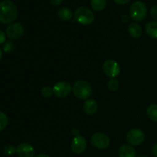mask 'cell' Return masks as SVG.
I'll list each match as a JSON object with an SVG mask.
<instances>
[{"label":"cell","mask_w":157,"mask_h":157,"mask_svg":"<svg viewBox=\"0 0 157 157\" xmlns=\"http://www.w3.org/2000/svg\"><path fill=\"white\" fill-rule=\"evenodd\" d=\"M18 16V8L13 2L4 0L0 2V22L10 24Z\"/></svg>","instance_id":"cell-1"},{"label":"cell","mask_w":157,"mask_h":157,"mask_svg":"<svg viewBox=\"0 0 157 157\" xmlns=\"http://www.w3.org/2000/svg\"><path fill=\"white\" fill-rule=\"evenodd\" d=\"M73 94L78 99H88L92 94V88L90 84L85 81H77L73 85Z\"/></svg>","instance_id":"cell-2"},{"label":"cell","mask_w":157,"mask_h":157,"mask_svg":"<svg viewBox=\"0 0 157 157\" xmlns=\"http://www.w3.org/2000/svg\"><path fill=\"white\" fill-rule=\"evenodd\" d=\"M75 18L80 24L83 25H88L94 21V14L89 8L81 6L75 11Z\"/></svg>","instance_id":"cell-3"},{"label":"cell","mask_w":157,"mask_h":157,"mask_svg":"<svg viewBox=\"0 0 157 157\" xmlns=\"http://www.w3.org/2000/svg\"><path fill=\"white\" fill-rule=\"evenodd\" d=\"M147 15V6L141 1H136L132 4L130 9V18L136 21H143Z\"/></svg>","instance_id":"cell-4"},{"label":"cell","mask_w":157,"mask_h":157,"mask_svg":"<svg viewBox=\"0 0 157 157\" xmlns=\"http://www.w3.org/2000/svg\"><path fill=\"white\" fill-rule=\"evenodd\" d=\"M144 140H145L144 133L137 128L130 130L126 136V140L131 146L140 145L144 143Z\"/></svg>","instance_id":"cell-5"},{"label":"cell","mask_w":157,"mask_h":157,"mask_svg":"<svg viewBox=\"0 0 157 157\" xmlns=\"http://www.w3.org/2000/svg\"><path fill=\"white\" fill-rule=\"evenodd\" d=\"M90 142L94 147L99 150L107 149L110 145V138L103 133H95L90 138Z\"/></svg>","instance_id":"cell-6"},{"label":"cell","mask_w":157,"mask_h":157,"mask_svg":"<svg viewBox=\"0 0 157 157\" xmlns=\"http://www.w3.org/2000/svg\"><path fill=\"white\" fill-rule=\"evenodd\" d=\"M72 90L71 84L67 81H60L55 84L53 92L55 97L58 98H64L68 96Z\"/></svg>","instance_id":"cell-7"},{"label":"cell","mask_w":157,"mask_h":157,"mask_svg":"<svg viewBox=\"0 0 157 157\" xmlns=\"http://www.w3.org/2000/svg\"><path fill=\"white\" fill-rule=\"evenodd\" d=\"M103 71L107 77L115 78L120 75L121 67L118 63L113 60H107L103 64Z\"/></svg>","instance_id":"cell-8"},{"label":"cell","mask_w":157,"mask_h":157,"mask_svg":"<svg viewBox=\"0 0 157 157\" xmlns=\"http://www.w3.org/2000/svg\"><path fill=\"white\" fill-rule=\"evenodd\" d=\"M24 27L20 23H12L6 28V35L12 40L20 38L24 35Z\"/></svg>","instance_id":"cell-9"},{"label":"cell","mask_w":157,"mask_h":157,"mask_svg":"<svg viewBox=\"0 0 157 157\" xmlns=\"http://www.w3.org/2000/svg\"><path fill=\"white\" fill-rule=\"evenodd\" d=\"M87 147V141L82 136H75L71 142V150L76 154L84 153Z\"/></svg>","instance_id":"cell-10"},{"label":"cell","mask_w":157,"mask_h":157,"mask_svg":"<svg viewBox=\"0 0 157 157\" xmlns=\"http://www.w3.org/2000/svg\"><path fill=\"white\" fill-rule=\"evenodd\" d=\"M16 153L18 157H34L35 151L31 144L21 143L16 148Z\"/></svg>","instance_id":"cell-11"},{"label":"cell","mask_w":157,"mask_h":157,"mask_svg":"<svg viewBox=\"0 0 157 157\" xmlns=\"http://www.w3.org/2000/svg\"><path fill=\"white\" fill-rule=\"evenodd\" d=\"M83 108H84V111L86 114L92 116L98 111V103L94 99H87L84 104Z\"/></svg>","instance_id":"cell-12"},{"label":"cell","mask_w":157,"mask_h":157,"mask_svg":"<svg viewBox=\"0 0 157 157\" xmlns=\"http://www.w3.org/2000/svg\"><path fill=\"white\" fill-rule=\"evenodd\" d=\"M120 157H136V151L134 148L128 144L121 146L119 150Z\"/></svg>","instance_id":"cell-13"},{"label":"cell","mask_w":157,"mask_h":157,"mask_svg":"<svg viewBox=\"0 0 157 157\" xmlns=\"http://www.w3.org/2000/svg\"><path fill=\"white\" fill-rule=\"evenodd\" d=\"M128 32L133 38H138L142 35L143 30L141 26L137 23H131L128 26Z\"/></svg>","instance_id":"cell-14"},{"label":"cell","mask_w":157,"mask_h":157,"mask_svg":"<svg viewBox=\"0 0 157 157\" xmlns=\"http://www.w3.org/2000/svg\"><path fill=\"white\" fill-rule=\"evenodd\" d=\"M146 32L151 38H157V21H150L147 24Z\"/></svg>","instance_id":"cell-15"},{"label":"cell","mask_w":157,"mask_h":157,"mask_svg":"<svg viewBox=\"0 0 157 157\" xmlns=\"http://www.w3.org/2000/svg\"><path fill=\"white\" fill-rule=\"evenodd\" d=\"M58 16L62 21H68L72 18V12L67 8H62L58 10Z\"/></svg>","instance_id":"cell-16"},{"label":"cell","mask_w":157,"mask_h":157,"mask_svg":"<svg viewBox=\"0 0 157 157\" xmlns=\"http://www.w3.org/2000/svg\"><path fill=\"white\" fill-rule=\"evenodd\" d=\"M147 114L151 121L157 122V104H151L147 110Z\"/></svg>","instance_id":"cell-17"},{"label":"cell","mask_w":157,"mask_h":157,"mask_svg":"<svg viewBox=\"0 0 157 157\" xmlns=\"http://www.w3.org/2000/svg\"><path fill=\"white\" fill-rule=\"evenodd\" d=\"M106 0H90V5L94 10L101 11L106 7Z\"/></svg>","instance_id":"cell-18"},{"label":"cell","mask_w":157,"mask_h":157,"mask_svg":"<svg viewBox=\"0 0 157 157\" xmlns=\"http://www.w3.org/2000/svg\"><path fill=\"white\" fill-rule=\"evenodd\" d=\"M119 81L116 78H111L109 80L108 83H107V88L112 92L116 91L119 87Z\"/></svg>","instance_id":"cell-19"},{"label":"cell","mask_w":157,"mask_h":157,"mask_svg":"<svg viewBox=\"0 0 157 157\" xmlns=\"http://www.w3.org/2000/svg\"><path fill=\"white\" fill-rule=\"evenodd\" d=\"M8 122H9V120L6 113L0 111V131L6 129L8 125Z\"/></svg>","instance_id":"cell-20"},{"label":"cell","mask_w":157,"mask_h":157,"mask_svg":"<svg viewBox=\"0 0 157 157\" xmlns=\"http://www.w3.org/2000/svg\"><path fill=\"white\" fill-rule=\"evenodd\" d=\"M2 151L5 154L8 155V156H11V155H13L14 153H16V149L15 148L14 146L8 144V145H6L3 147Z\"/></svg>","instance_id":"cell-21"},{"label":"cell","mask_w":157,"mask_h":157,"mask_svg":"<svg viewBox=\"0 0 157 157\" xmlns=\"http://www.w3.org/2000/svg\"><path fill=\"white\" fill-rule=\"evenodd\" d=\"M41 94L44 98H50L54 94L53 88L48 87V86H45V87H44L41 90Z\"/></svg>","instance_id":"cell-22"},{"label":"cell","mask_w":157,"mask_h":157,"mask_svg":"<svg viewBox=\"0 0 157 157\" xmlns=\"http://www.w3.org/2000/svg\"><path fill=\"white\" fill-rule=\"evenodd\" d=\"M15 48V45H14L12 41H7L4 45V51L6 53H10Z\"/></svg>","instance_id":"cell-23"},{"label":"cell","mask_w":157,"mask_h":157,"mask_svg":"<svg viewBox=\"0 0 157 157\" xmlns=\"http://www.w3.org/2000/svg\"><path fill=\"white\" fill-rule=\"evenodd\" d=\"M150 15L153 17V18H154L155 20L157 21V4L154 5L152 7L151 10H150Z\"/></svg>","instance_id":"cell-24"},{"label":"cell","mask_w":157,"mask_h":157,"mask_svg":"<svg viewBox=\"0 0 157 157\" xmlns=\"http://www.w3.org/2000/svg\"><path fill=\"white\" fill-rule=\"evenodd\" d=\"M6 34H5L2 31L0 30V44H3V43L6 41Z\"/></svg>","instance_id":"cell-25"},{"label":"cell","mask_w":157,"mask_h":157,"mask_svg":"<svg viewBox=\"0 0 157 157\" xmlns=\"http://www.w3.org/2000/svg\"><path fill=\"white\" fill-rule=\"evenodd\" d=\"M63 0H50V2L52 6H58L62 3Z\"/></svg>","instance_id":"cell-26"},{"label":"cell","mask_w":157,"mask_h":157,"mask_svg":"<svg viewBox=\"0 0 157 157\" xmlns=\"http://www.w3.org/2000/svg\"><path fill=\"white\" fill-rule=\"evenodd\" d=\"M114 2H116L117 4L119 5H126L130 1V0H113Z\"/></svg>","instance_id":"cell-27"},{"label":"cell","mask_w":157,"mask_h":157,"mask_svg":"<svg viewBox=\"0 0 157 157\" xmlns=\"http://www.w3.org/2000/svg\"><path fill=\"white\" fill-rule=\"evenodd\" d=\"M152 153H153V156L157 157V144L153 145V148H152Z\"/></svg>","instance_id":"cell-28"},{"label":"cell","mask_w":157,"mask_h":157,"mask_svg":"<svg viewBox=\"0 0 157 157\" xmlns=\"http://www.w3.org/2000/svg\"><path fill=\"white\" fill-rule=\"evenodd\" d=\"M71 133H72V135H74V136H79L78 134L80 133V131L77 128H75L71 130Z\"/></svg>","instance_id":"cell-29"},{"label":"cell","mask_w":157,"mask_h":157,"mask_svg":"<svg viewBox=\"0 0 157 157\" xmlns=\"http://www.w3.org/2000/svg\"><path fill=\"white\" fill-rule=\"evenodd\" d=\"M35 157H50V156H48V155H46V154H39V155H38V156H36Z\"/></svg>","instance_id":"cell-30"},{"label":"cell","mask_w":157,"mask_h":157,"mask_svg":"<svg viewBox=\"0 0 157 157\" xmlns=\"http://www.w3.org/2000/svg\"><path fill=\"white\" fill-rule=\"evenodd\" d=\"M2 58V49L0 48V61H1Z\"/></svg>","instance_id":"cell-31"},{"label":"cell","mask_w":157,"mask_h":157,"mask_svg":"<svg viewBox=\"0 0 157 157\" xmlns=\"http://www.w3.org/2000/svg\"><path fill=\"white\" fill-rule=\"evenodd\" d=\"M139 157H147V156H139Z\"/></svg>","instance_id":"cell-32"}]
</instances>
